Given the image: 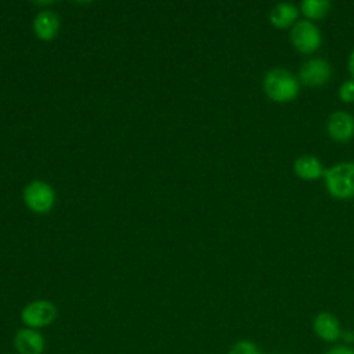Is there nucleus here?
<instances>
[{
    "label": "nucleus",
    "instance_id": "f257e3e1",
    "mask_svg": "<svg viewBox=\"0 0 354 354\" xmlns=\"http://www.w3.org/2000/svg\"><path fill=\"white\" fill-rule=\"evenodd\" d=\"M263 87L266 94L277 102L292 101L300 90L297 77L283 68L270 69L264 76Z\"/></svg>",
    "mask_w": 354,
    "mask_h": 354
},
{
    "label": "nucleus",
    "instance_id": "f03ea898",
    "mask_svg": "<svg viewBox=\"0 0 354 354\" xmlns=\"http://www.w3.org/2000/svg\"><path fill=\"white\" fill-rule=\"evenodd\" d=\"M328 192L339 199L354 196V162H340L324 173Z\"/></svg>",
    "mask_w": 354,
    "mask_h": 354
},
{
    "label": "nucleus",
    "instance_id": "7ed1b4c3",
    "mask_svg": "<svg viewBox=\"0 0 354 354\" xmlns=\"http://www.w3.org/2000/svg\"><path fill=\"white\" fill-rule=\"evenodd\" d=\"M57 308L48 300H35L28 303L21 311V321L26 328L41 329L54 322Z\"/></svg>",
    "mask_w": 354,
    "mask_h": 354
},
{
    "label": "nucleus",
    "instance_id": "20e7f679",
    "mask_svg": "<svg viewBox=\"0 0 354 354\" xmlns=\"http://www.w3.org/2000/svg\"><path fill=\"white\" fill-rule=\"evenodd\" d=\"M290 39L296 50L304 54L314 53L322 41L319 29L310 21H297L290 32Z\"/></svg>",
    "mask_w": 354,
    "mask_h": 354
},
{
    "label": "nucleus",
    "instance_id": "39448f33",
    "mask_svg": "<svg viewBox=\"0 0 354 354\" xmlns=\"http://www.w3.org/2000/svg\"><path fill=\"white\" fill-rule=\"evenodd\" d=\"M24 199L30 210L44 213L48 212L54 205V191L43 181H33L25 188Z\"/></svg>",
    "mask_w": 354,
    "mask_h": 354
},
{
    "label": "nucleus",
    "instance_id": "423d86ee",
    "mask_svg": "<svg viewBox=\"0 0 354 354\" xmlns=\"http://www.w3.org/2000/svg\"><path fill=\"white\" fill-rule=\"evenodd\" d=\"M330 77V65L322 58H311L300 66L299 79L306 86L318 87L325 84Z\"/></svg>",
    "mask_w": 354,
    "mask_h": 354
},
{
    "label": "nucleus",
    "instance_id": "0eeeda50",
    "mask_svg": "<svg viewBox=\"0 0 354 354\" xmlns=\"http://www.w3.org/2000/svg\"><path fill=\"white\" fill-rule=\"evenodd\" d=\"M14 347L18 354H43L46 340L37 329L25 326L15 333Z\"/></svg>",
    "mask_w": 354,
    "mask_h": 354
},
{
    "label": "nucleus",
    "instance_id": "6e6552de",
    "mask_svg": "<svg viewBox=\"0 0 354 354\" xmlns=\"http://www.w3.org/2000/svg\"><path fill=\"white\" fill-rule=\"evenodd\" d=\"M328 134L336 141H347L354 136V118L343 111L333 112L326 122Z\"/></svg>",
    "mask_w": 354,
    "mask_h": 354
},
{
    "label": "nucleus",
    "instance_id": "1a4fd4ad",
    "mask_svg": "<svg viewBox=\"0 0 354 354\" xmlns=\"http://www.w3.org/2000/svg\"><path fill=\"white\" fill-rule=\"evenodd\" d=\"M313 326L317 336L325 342H336L342 335L339 319L326 311L317 314Z\"/></svg>",
    "mask_w": 354,
    "mask_h": 354
},
{
    "label": "nucleus",
    "instance_id": "9d476101",
    "mask_svg": "<svg viewBox=\"0 0 354 354\" xmlns=\"http://www.w3.org/2000/svg\"><path fill=\"white\" fill-rule=\"evenodd\" d=\"M293 169H295L296 176H299L303 180H307V181L318 180L325 173L321 160L314 155L299 156L293 163Z\"/></svg>",
    "mask_w": 354,
    "mask_h": 354
},
{
    "label": "nucleus",
    "instance_id": "9b49d317",
    "mask_svg": "<svg viewBox=\"0 0 354 354\" xmlns=\"http://www.w3.org/2000/svg\"><path fill=\"white\" fill-rule=\"evenodd\" d=\"M299 8L292 3H278L270 10V21L277 28H288L296 24Z\"/></svg>",
    "mask_w": 354,
    "mask_h": 354
},
{
    "label": "nucleus",
    "instance_id": "f8f14e48",
    "mask_svg": "<svg viewBox=\"0 0 354 354\" xmlns=\"http://www.w3.org/2000/svg\"><path fill=\"white\" fill-rule=\"evenodd\" d=\"M33 26H35V32H36L37 37H40L43 40H51L58 32L59 22L54 12L43 11L36 17Z\"/></svg>",
    "mask_w": 354,
    "mask_h": 354
},
{
    "label": "nucleus",
    "instance_id": "ddd939ff",
    "mask_svg": "<svg viewBox=\"0 0 354 354\" xmlns=\"http://www.w3.org/2000/svg\"><path fill=\"white\" fill-rule=\"evenodd\" d=\"M329 7H330V3L328 0H304L300 4L303 14L311 19H318L325 17L326 12L329 11Z\"/></svg>",
    "mask_w": 354,
    "mask_h": 354
},
{
    "label": "nucleus",
    "instance_id": "4468645a",
    "mask_svg": "<svg viewBox=\"0 0 354 354\" xmlns=\"http://www.w3.org/2000/svg\"><path fill=\"white\" fill-rule=\"evenodd\" d=\"M228 354H261V351L253 342L239 340L230 348Z\"/></svg>",
    "mask_w": 354,
    "mask_h": 354
},
{
    "label": "nucleus",
    "instance_id": "2eb2a0df",
    "mask_svg": "<svg viewBox=\"0 0 354 354\" xmlns=\"http://www.w3.org/2000/svg\"><path fill=\"white\" fill-rule=\"evenodd\" d=\"M339 97L343 102H354V80H346L339 87Z\"/></svg>",
    "mask_w": 354,
    "mask_h": 354
},
{
    "label": "nucleus",
    "instance_id": "dca6fc26",
    "mask_svg": "<svg viewBox=\"0 0 354 354\" xmlns=\"http://www.w3.org/2000/svg\"><path fill=\"white\" fill-rule=\"evenodd\" d=\"M326 354H354V348L347 346H335L330 350H328Z\"/></svg>",
    "mask_w": 354,
    "mask_h": 354
},
{
    "label": "nucleus",
    "instance_id": "f3484780",
    "mask_svg": "<svg viewBox=\"0 0 354 354\" xmlns=\"http://www.w3.org/2000/svg\"><path fill=\"white\" fill-rule=\"evenodd\" d=\"M348 71H350V73L353 76V80H354V50L351 51V54L348 57Z\"/></svg>",
    "mask_w": 354,
    "mask_h": 354
}]
</instances>
